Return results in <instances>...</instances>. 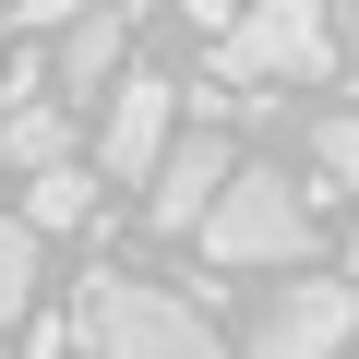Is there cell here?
Segmentation results:
<instances>
[{
	"label": "cell",
	"instance_id": "obj_12",
	"mask_svg": "<svg viewBox=\"0 0 359 359\" xmlns=\"http://www.w3.org/2000/svg\"><path fill=\"white\" fill-rule=\"evenodd\" d=\"M72 347H84V335H72V311H36V323H25V347H13V359H72Z\"/></svg>",
	"mask_w": 359,
	"mask_h": 359
},
{
	"label": "cell",
	"instance_id": "obj_2",
	"mask_svg": "<svg viewBox=\"0 0 359 359\" xmlns=\"http://www.w3.org/2000/svg\"><path fill=\"white\" fill-rule=\"evenodd\" d=\"M192 240H204L228 276H299V264L323 252V216H311V192H299L287 168H240L228 204H216Z\"/></svg>",
	"mask_w": 359,
	"mask_h": 359
},
{
	"label": "cell",
	"instance_id": "obj_5",
	"mask_svg": "<svg viewBox=\"0 0 359 359\" xmlns=\"http://www.w3.org/2000/svg\"><path fill=\"white\" fill-rule=\"evenodd\" d=\"M180 108H192V84H168V72H132L120 96H108V132H96V180H144L168 168V144H180Z\"/></svg>",
	"mask_w": 359,
	"mask_h": 359
},
{
	"label": "cell",
	"instance_id": "obj_9",
	"mask_svg": "<svg viewBox=\"0 0 359 359\" xmlns=\"http://www.w3.org/2000/svg\"><path fill=\"white\" fill-rule=\"evenodd\" d=\"M96 216V168L72 156V168H48V180H25V228L36 240H60V228H84Z\"/></svg>",
	"mask_w": 359,
	"mask_h": 359
},
{
	"label": "cell",
	"instance_id": "obj_6",
	"mask_svg": "<svg viewBox=\"0 0 359 359\" xmlns=\"http://www.w3.org/2000/svg\"><path fill=\"white\" fill-rule=\"evenodd\" d=\"M228 180H240V168H228V132H216V120H180L168 168L144 180V216H156V228H204V216L228 204Z\"/></svg>",
	"mask_w": 359,
	"mask_h": 359
},
{
	"label": "cell",
	"instance_id": "obj_11",
	"mask_svg": "<svg viewBox=\"0 0 359 359\" xmlns=\"http://www.w3.org/2000/svg\"><path fill=\"white\" fill-rule=\"evenodd\" d=\"M311 156H323V180H335V192L359 204V120H323V132H311Z\"/></svg>",
	"mask_w": 359,
	"mask_h": 359
},
{
	"label": "cell",
	"instance_id": "obj_1",
	"mask_svg": "<svg viewBox=\"0 0 359 359\" xmlns=\"http://www.w3.org/2000/svg\"><path fill=\"white\" fill-rule=\"evenodd\" d=\"M72 335L96 359H228V335L204 323V299H180L156 276H120V264H96L72 287Z\"/></svg>",
	"mask_w": 359,
	"mask_h": 359
},
{
	"label": "cell",
	"instance_id": "obj_7",
	"mask_svg": "<svg viewBox=\"0 0 359 359\" xmlns=\"http://www.w3.org/2000/svg\"><path fill=\"white\" fill-rule=\"evenodd\" d=\"M120 60H132V13H72V36H60V96H120Z\"/></svg>",
	"mask_w": 359,
	"mask_h": 359
},
{
	"label": "cell",
	"instance_id": "obj_4",
	"mask_svg": "<svg viewBox=\"0 0 359 359\" xmlns=\"http://www.w3.org/2000/svg\"><path fill=\"white\" fill-rule=\"evenodd\" d=\"M335 347H359V287H335V276L276 287L240 335V359H335Z\"/></svg>",
	"mask_w": 359,
	"mask_h": 359
},
{
	"label": "cell",
	"instance_id": "obj_8",
	"mask_svg": "<svg viewBox=\"0 0 359 359\" xmlns=\"http://www.w3.org/2000/svg\"><path fill=\"white\" fill-rule=\"evenodd\" d=\"M0 168H25V180L72 168V120H60V96H25L13 120H0Z\"/></svg>",
	"mask_w": 359,
	"mask_h": 359
},
{
	"label": "cell",
	"instance_id": "obj_3",
	"mask_svg": "<svg viewBox=\"0 0 359 359\" xmlns=\"http://www.w3.org/2000/svg\"><path fill=\"white\" fill-rule=\"evenodd\" d=\"M216 72H228L240 96H264V84H323V72H335L323 0H264V13H240V25L216 36Z\"/></svg>",
	"mask_w": 359,
	"mask_h": 359
},
{
	"label": "cell",
	"instance_id": "obj_10",
	"mask_svg": "<svg viewBox=\"0 0 359 359\" xmlns=\"http://www.w3.org/2000/svg\"><path fill=\"white\" fill-rule=\"evenodd\" d=\"M25 323H36V228L0 216V335H25Z\"/></svg>",
	"mask_w": 359,
	"mask_h": 359
},
{
	"label": "cell",
	"instance_id": "obj_13",
	"mask_svg": "<svg viewBox=\"0 0 359 359\" xmlns=\"http://www.w3.org/2000/svg\"><path fill=\"white\" fill-rule=\"evenodd\" d=\"M347 48H359V13H347Z\"/></svg>",
	"mask_w": 359,
	"mask_h": 359
}]
</instances>
